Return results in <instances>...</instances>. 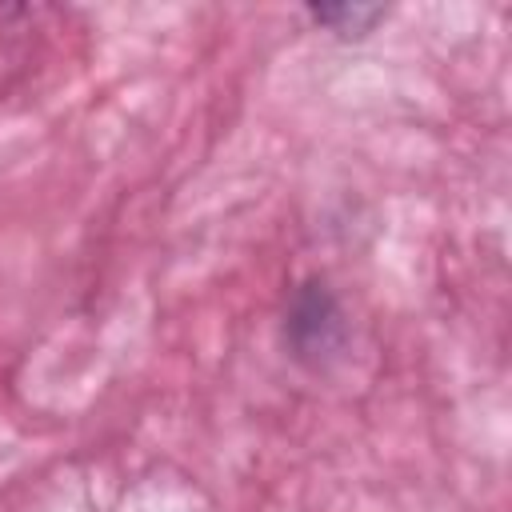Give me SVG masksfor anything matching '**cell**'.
Instances as JSON below:
<instances>
[{
	"instance_id": "obj_1",
	"label": "cell",
	"mask_w": 512,
	"mask_h": 512,
	"mask_svg": "<svg viewBox=\"0 0 512 512\" xmlns=\"http://www.w3.org/2000/svg\"><path fill=\"white\" fill-rule=\"evenodd\" d=\"M284 340L292 348V356L308 368L328 364L332 356H340L344 340H348V324H344V308L332 296V288L324 280H304L284 312Z\"/></svg>"
},
{
	"instance_id": "obj_2",
	"label": "cell",
	"mask_w": 512,
	"mask_h": 512,
	"mask_svg": "<svg viewBox=\"0 0 512 512\" xmlns=\"http://www.w3.org/2000/svg\"><path fill=\"white\" fill-rule=\"evenodd\" d=\"M388 16L384 4H308V20L340 40H364Z\"/></svg>"
}]
</instances>
